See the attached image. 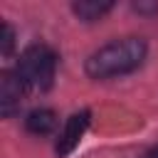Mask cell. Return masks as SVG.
Listing matches in <instances>:
<instances>
[{
  "mask_svg": "<svg viewBox=\"0 0 158 158\" xmlns=\"http://www.w3.org/2000/svg\"><path fill=\"white\" fill-rule=\"evenodd\" d=\"M146 52H148V44L141 37H121V40H114V42L99 47L96 52H91L84 69L91 79L123 77V74L136 72L143 64Z\"/></svg>",
  "mask_w": 158,
  "mask_h": 158,
  "instance_id": "1",
  "label": "cell"
},
{
  "mask_svg": "<svg viewBox=\"0 0 158 158\" xmlns=\"http://www.w3.org/2000/svg\"><path fill=\"white\" fill-rule=\"evenodd\" d=\"M15 72L22 77V81L30 89L44 91V89L52 86L54 74H57V54L47 44H30L20 54Z\"/></svg>",
  "mask_w": 158,
  "mask_h": 158,
  "instance_id": "2",
  "label": "cell"
},
{
  "mask_svg": "<svg viewBox=\"0 0 158 158\" xmlns=\"http://www.w3.org/2000/svg\"><path fill=\"white\" fill-rule=\"evenodd\" d=\"M27 91H30V86L22 81V77L17 72H2L0 74V114L5 118L15 116L22 106Z\"/></svg>",
  "mask_w": 158,
  "mask_h": 158,
  "instance_id": "3",
  "label": "cell"
},
{
  "mask_svg": "<svg viewBox=\"0 0 158 158\" xmlns=\"http://www.w3.org/2000/svg\"><path fill=\"white\" fill-rule=\"evenodd\" d=\"M89 121H91L89 109H81V111H77V114H72L67 118V123H64V128H62V133L57 138V146H54L59 158H67L69 153H74V148L81 143V138H84V133L89 128Z\"/></svg>",
  "mask_w": 158,
  "mask_h": 158,
  "instance_id": "4",
  "label": "cell"
},
{
  "mask_svg": "<svg viewBox=\"0 0 158 158\" xmlns=\"http://www.w3.org/2000/svg\"><path fill=\"white\" fill-rule=\"evenodd\" d=\"M57 123H59V118L52 109H35L25 118V128L32 136H49L57 131Z\"/></svg>",
  "mask_w": 158,
  "mask_h": 158,
  "instance_id": "5",
  "label": "cell"
},
{
  "mask_svg": "<svg viewBox=\"0 0 158 158\" xmlns=\"http://www.w3.org/2000/svg\"><path fill=\"white\" fill-rule=\"evenodd\" d=\"M114 2L111 0H77L72 5V12L81 20V22H96L101 20L106 12H111Z\"/></svg>",
  "mask_w": 158,
  "mask_h": 158,
  "instance_id": "6",
  "label": "cell"
},
{
  "mask_svg": "<svg viewBox=\"0 0 158 158\" xmlns=\"http://www.w3.org/2000/svg\"><path fill=\"white\" fill-rule=\"evenodd\" d=\"M12 52H15V30L7 22H2V27H0V54L7 59V57H12Z\"/></svg>",
  "mask_w": 158,
  "mask_h": 158,
  "instance_id": "7",
  "label": "cell"
},
{
  "mask_svg": "<svg viewBox=\"0 0 158 158\" xmlns=\"http://www.w3.org/2000/svg\"><path fill=\"white\" fill-rule=\"evenodd\" d=\"M133 10L141 15H153L158 12V2H133Z\"/></svg>",
  "mask_w": 158,
  "mask_h": 158,
  "instance_id": "8",
  "label": "cell"
},
{
  "mask_svg": "<svg viewBox=\"0 0 158 158\" xmlns=\"http://www.w3.org/2000/svg\"><path fill=\"white\" fill-rule=\"evenodd\" d=\"M146 158H158V146H153V148L146 153Z\"/></svg>",
  "mask_w": 158,
  "mask_h": 158,
  "instance_id": "9",
  "label": "cell"
}]
</instances>
